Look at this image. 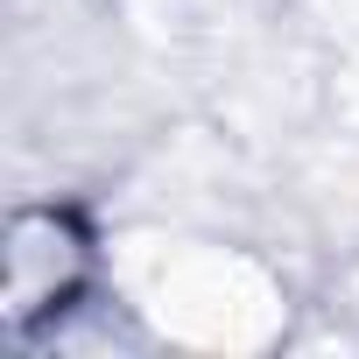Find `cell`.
<instances>
[{
    "instance_id": "6da1fadb",
    "label": "cell",
    "mask_w": 359,
    "mask_h": 359,
    "mask_svg": "<svg viewBox=\"0 0 359 359\" xmlns=\"http://www.w3.org/2000/svg\"><path fill=\"white\" fill-rule=\"evenodd\" d=\"M148 317L184 338V345H212V352H247L282 324V303L268 289V275L240 254H212V247H184L162 254L141 275Z\"/></svg>"
}]
</instances>
